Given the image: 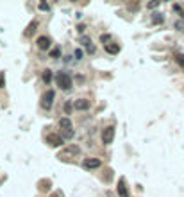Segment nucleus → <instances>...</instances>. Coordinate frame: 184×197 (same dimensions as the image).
<instances>
[{
  "mask_svg": "<svg viewBox=\"0 0 184 197\" xmlns=\"http://www.w3.org/2000/svg\"><path fill=\"white\" fill-rule=\"evenodd\" d=\"M59 129H61V136L66 138V140L73 138V135H75L73 125H72V120H70V118H66V117L59 120Z\"/></svg>",
  "mask_w": 184,
  "mask_h": 197,
  "instance_id": "obj_1",
  "label": "nucleus"
},
{
  "mask_svg": "<svg viewBox=\"0 0 184 197\" xmlns=\"http://www.w3.org/2000/svg\"><path fill=\"white\" fill-rule=\"evenodd\" d=\"M56 82H57V86H59L61 90H64V92H68V90L73 86V81H72V77H70L66 72H59V74L56 75Z\"/></svg>",
  "mask_w": 184,
  "mask_h": 197,
  "instance_id": "obj_2",
  "label": "nucleus"
},
{
  "mask_svg": "<svg viewBox=\"0 0 184 197\" xmlns=\"http://www.w3.org/2000/svg\"><path fill=\"white\" fill-rule=\"evenodd\" d=\"M77 154H81V147L79 145H68L66 149H63L57 154V158L59 159H70V158H75Z\"/></svg>",
  "mask_w": 184,
  "mask_h": 197,
  "instance_id": "obj_3",
  "label": "nucleus"
},
{
  "mask_svg": "<svg viewBox=\"0 0 184 197\" xmlns=\"http://www.w3.org/2000/svg\"><path fill=\"white\" fill-rule=\"evenodd\" d=\"M54 97H56L54 90H47V92L41 95V108H43V109H50L52 104H54Z\"/></svg>",
  "mask_w": 184,
  "mask_h": 197,
  "instance_id": "obj_4",
  "label": "nucleus"
},
{
  "mask_svg": "<svg viewBox=\"0 0 184 197\" xmlns=\"http://www.w3.org/2000/svg\"><path fill=\"white\" fill-rule=\"evenodd\" d=\"M113 138H115V125H107V127H104V131H102V143H104V145L113 143Z\"/></svg>",
  "mask_w": 184,
  "mask_h": 197,
  "instance_id": "obj_5",
  "label": "nucleus"
},
{
  "mask_svg": "<svg viewBox=\"0 0 184 197\" xmlns=\"http://www.w3.org/2000/svg\"><path fill=\"white\" fill-rule=\"evenodd\" d=\"M102 165V161L98 159V158H86L84 161H82V167L84 169H98Z\"/></svg>",
  "mask_w": 184,
  "mask_h": 197,
  "instance_id": "obj_6",
  "label": "nucleus"
},
{
  "mask_svg": "<svg viewBox=\"0 0 184 197\" xmlns=\"http://www.w3.org/2000/svg\"><path fill=\"white\" fill-rule=\"evenodd\" d=\"M89 100L88 98H77L75 102H73V108L77 109V111H86V109H89Z\"/></svg>",
  "mask_w": 184,
  "mask_h": 197,
  "instance_id": "obj_7",
  "label": "nucleus"
},
{
  "mask_svg": "<svg viewBox=\"0 0 184 197\" xmlns=\"http://www.w3.org/2000/svg\"><path fill=\"white\" fill-rule=\"evenodd\" d=\"M47 143L50 147H59V145H63V136H59V135H48L47 136Z\"/></svg>",
  "mask_w": 184,
  "mask_h": 197,
  "instance_id": "obj_8",
  "label": "nucleus"
},
{
  "mask_svg": "<svg viewBox=\"0 0 184 197\" xmlns=\"http://www.w3.org/2000/svg\"><path fill=\"white\" fill-rule=\"evenodd\" d=\"M36 45H38L40 50H48L50 48V38L48 36H40L38 41H36Z\"/></svg>",
  "mask_w": 184,
  "mask_h": 197,
  "instance_id": "obj_9",
  "label": "nucleus"
},
{
  "mask_svg": "<svg viewBox=\"0 0 184 197\" xmlns=\"http://www.w3.org/2000/svg\"><path fill=\"white\" fill-rule=\"evenodd\" d=\"M116 192H118L120 197H129V190H127V186H125V179H120V181H118Z\"/></svg>",
  "mask_w": 184,
  "mask_h": 197,
  "instance_id": "obj_10",
  "label": "nucleus"
},
{
  "mask_svg": "<svg viewBox=\"0 0 184 197\" xmlns=\"http://www.w3.org/2000/svg\"><path fill=\"white\" fill-rule=\"evenodd\" d=\"M105 52H109V54H118V52H120V45H118V43H105Z\"/></svg>",
  "mask_w": 184,
  "mask_h": 197,
  "instance_id": "obj_11",
  "label": "nucleus"
},
{
  "mask_svg": "<svg viewBox=\"0 0 184 197\" xmlns=\"http://www.w3.org/2000/svg\"><path fill=\"white\" fill-rule=\"evenodd\" d=\"M81 41H82V45L86 47V50H88V52H91V54L95 52V45L91 43V39H89V38H82Z\"/></svg>",
  "mask_w": 184,
  "mask_h": 197,
  "instance_id": "obj_12",
  "label": "nucleus"
},
{
  "mask_svg": "<svg viewBox=\"0 0 184 197\" xmlns=\"http://www.w3.org/2000/svg\"><path fill=\"white\" fill-rule=\"evenodd\" d=\"M163 22H164V16L161 13H154V15H152V23L159 25V23H163Z\"/></svg>",
  "mask_w": 184,
  "mask_h": 197,
  "instance_id": "obj_13",
  "label": "nucleus"
},
{
  "mask_svg": "<svg viewBox=\"0 0 184 197\" xmlns=\"http://www.w3.org/2000/svg\"><path fill=\"white\" fill-rule=\"evenodd\" d=\"M36 27H38V22H36V20H34V22H31V23H29V27H27V31H25V36H31V34L36 31Z\"/></svg>",
  "mask_w": 184,
  "mask_h": 197,
  "instance_id": "obj_14",
  "label": "nucleus"
},
{
  "mask_svg": "<svg viewBox=\"0 0 184 197\" xmlns=\"http://www.w3.org/2000/svg\"><path fill=\"white\" fill-rule=\"evenodd\" d=\"M40 190L41 192H48V190H50V181H48V179H47V181H45V179L40 181Z\"/></svg>",
  "mask_w": 184,
  "mask_h": 197,
  "instance_id": "obj_15",
  "label": "nucleus"
},
{
  "mask_svg": "<svg viewBox=\"0 0 184 197\" xmlns=\"http://www.w3.org/2000/svg\"><path fill=\"white\" fill-rule=\"evenodd\" d=\"M43 81H45V82H50V81H52V70L47 68V70L43 72Z\"/></svg>",
  "mask_w": 184,
  "mask_h": 197,
  "instance_id": "obj_16",
  "label": "nucleus"
},
{
  "mask_svg": "<svg viewBox=\"0 0 184 197\" xmlns=\"http://www.w3.org/2000/svg\"><path fill=\"white\" fill-rule=\"evenodd\" d=\"M175 63H177V65H179V66H181V68L184 70V56L177 54V56H175Z\"/></svg>",
  "mask_w": 184,
  "mask_h": 197,
  "instance_id": "obj_17",
  "label": "nucleus"
},
{
  "mask_svg": "<svg viewBox=\"0 0 184 197\" xmlns=\"http://www.w3.org/2000/svg\"><path fill=\"white\" fill-rule=\"evenodd\" d=\"M175 29L181 31V32H184V20H177V22H175Z\"/></svg>",
  "mask_w": 184,
  "mask_h": 197,
  "instance_id": "obj_18",
  "label": "nucleus"
},
{
  "mask_svg": "<svg viewBox=\"0 0 184 197\" xmlns=\"http://www.w3.org/2000/svg\"><path fill=\"white\" fill-rule=\"evenodd\" d=\"M59 54H61V48H54V50H50V58H54V59L59 58Z\"/></svg>",
  "mask_w": 184,
  "mask_h": 197,
  "instance_id": "obj_19",
  "label": "nucleus"
},
{
  "mask_svg": "<svg viewBox=\"0 0 184 197\" xmlns=\"http://www.w3.org/2000/svg\"><path fill=\"white\" fill-rule=\"evenodd\" d=\"M38 7H40L41 11H48V9H50V5H48L47 2H40V5H38Z\"/></svg>",
  "mask_w": 184,
  "mask_h": 197,
  "instance_id": "obj_20",
  "label": "nucleus"
},
{
  "mask_svg": "<svg viewBox=\"0 0 184 197\" xmlns=\"http://www.w3.org/2000/svg\"><path fill=\"white\" fill-rule=\"evenodd\" d=\"M157 5H159V0H154V2H150V4H147L148 9H154V7H157Z\"/></svg>",
  "mask_w": 184,
  "mask_h": 197,
  "instance_id": "obj_21",
  "label": "nucleus"
},
{
  "mask_svg": "<svg viewBox=\"0 0 184 197\" xmlns=\"http://www.w3.org/2000/svg\"><path fill=\"white\" fill-rule=\"evenodd\" d=\"M5 86V75H4V72H0V88H4Z\"/></svg>",
  "mask_w": 184,
  "mask_h": 197,
  "instance_id": "obj_22",
  "label": "nucleus"
},
{
  "mask_svg": "<svg viewBox=\"0 0 184 197\" xmlns=\"http://www.w3.org/2000/svg\"><path fill=\"white\" fill-rule=\"evenodd\" d=\"M73 56H75V59H82V50H81V48H77Z\"/></svg>",
  "mask_w": 184,
  "mask_h": 197,
  "instance_id": "obj_23",
  "label": "nucleus"
},
{
  "mask_svg": "<svg viewBox=\"0 0 184 197\" xmlns=\"http://www.w3.org/2000/svg\"><path fill=\"white\" fill-rule=\"evenodd\" d=\"M100 39H102V43H104V41H109V39H111V36H109V34H102V36H100Z\"/></svg>",
  "mask_w": 184,
  "mask_h": 197,
  "instance_id": "obj_24",
  "label": "nucleus"
},
{
  "mask_svg": "<svg viewBox=\"0 0 184 197\" xmlns=\"http://www.w3.org/2000/svg\"><path fill=\"white\" fill-rule=\"evenodd\" d=\"M127 7H129V9H134V11H136V9H138V2H134V4H129Z\"/></svg>",
  "mask_w": 184,
  "mask_h": 197,
  "instance_id": "obj_25",
  "label": "nucleus"
},
{
  "mask_svg": "<svg viewBox=\"0 0 184 197\" xmlns=\"http://www.w3.org/2000/svg\"><path fill=\"white\" fill-rule=\"evenodd\" d=\"M64 109H66V113H70V109H72V104H70V102H68V104H66V106H64Z\"/></svg>",
  "mask_w": 184,
  "mask_h": 197,
  "instance_id": "obj_26",
  "label": "nucleus"
},
{
  "mask_svg": "<svg viewBox=\"0 0 184 197\" xmlns=\"http://www.w3.org/2000/svg\"><path fill=\"white\" fill-rule=\"evenodd\" d=\"M52 197H64V195H63L61 192H54V194H52Z\"/></svg>",
  "mask_w": 184,
  "mask_h": 197,
  "instance_id": "obj_27",
  "label": "nucleus"
}]
</instances>
